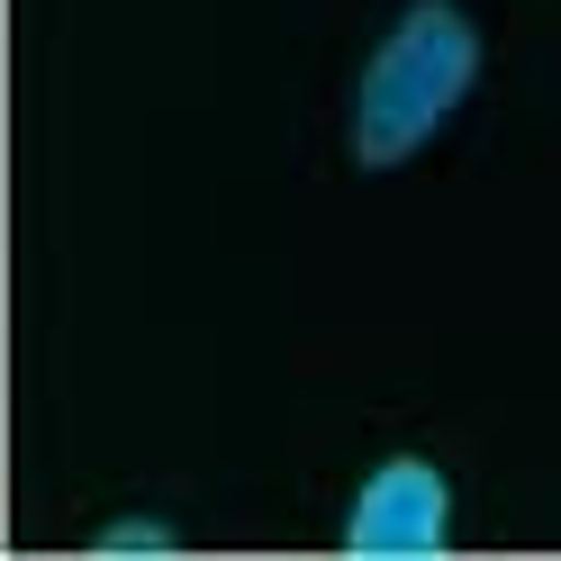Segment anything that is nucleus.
<instances>
[{
    "mask_svg": "<svg viewBox=\"0 0 561 561\" xmlns=\"http://www.w3.org/2000/svg\"><path fill=\"white\" fill-rule=\"evenodd\" d=\"M471 73H480L471 19L453 10V0H416L390 37H380V55L363 64V91H354V163L363 172L408 163L453 110H462Z\"/></svg>",
    "mask_w": 561,
    "mask_h": 561,
    "instance_id": "obj_1",
    "label": "nucleus"
},
{
    "mask_svg": "<svg viewBox=\"0 0 561 561\" xmlns=\"http://www.w3.org/2000/svg\"><path fill=\"white\" fill-rule=\"evenodd\" d=\"M444 525H453V489L435 462H380L363 480L354 516H344V552L354 561H416V552H444Z\"/></svg>",
    "mask_w": 561,
    "mask_h": 561,
    "instance_id": "obj_2",
    "label": "nucleus"
},
{
    "mask_svg": "<svg viewBox=\"0 0 561 561\" xmlns=\"http://www.w3.org/2000/svg\"><path fill=\"white\" fill-rule=\"evenodd\" d=\"M110 552H172V535L163 525H146V516H127V525H110V535H100Z\"/></svg>",
    "mask_w": 561,
    "mask_h": 561,
    "instance_id": "obj_3",
    "label": "nucleus"
}]
</instances>
